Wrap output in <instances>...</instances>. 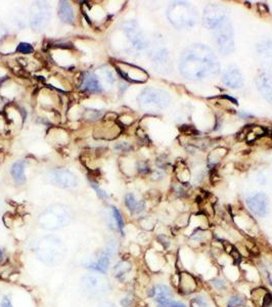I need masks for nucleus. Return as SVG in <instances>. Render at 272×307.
<instances>
[{
	"label": "nucleus",
	"mask_w": 272,
	"mask_h": 307,
	"mask_svg": "<svg viewBox=\"0 0 272 307\" xmlns=\"http://www.w3.org/2000/svg\"><path fill=\"white\" fill-rule=\"evenodd\" d=\"M11 176L17 183L23 184L26 181L25 176V163L23 161H18L11 167Z\"/></svg>",
	"instance_id": "412c9836"
},
{
	"label": "nucleus",
	"mask_w": 272,
	"mask_h": 307,
	"mask_svg": "<svg viewBox=\"0 0 272 307\" xmlns=\"http://www.w3.org/2000/svg\"><path fill=\"white\" fill-rule=\"evenodd\" d=\"M48 179L52 184L65 188L74 187L78 184L77 177L67 169L52 170L48 174Z\"/></svg>",
	"instance_id": "9d476101"
},
{
	"label": "nucleus",
	"mask_w": 272,
	"mask_h": 307,
	"mask_svg": "<svg viewBox=\"0 0 272 307\" xmlns=\"http://www.w3.org/2000/svg\"><path fill=\"white\" fill-rule=\"evenodd\" d=\"M17 51L23 54H30L33 52V46L29 43H21V44L18 46Z\"/></svg>",
	"instance_id": "bb28decb"
},
{
	"label": "nucleus",
	"mask_w": 272,
	"mask_h": 307,
	"mask_svg": "<svg viewBox=\"0 0 272 307\" xmlns=\"http://www.w3.org/2000/svg\"><path fill=\"white\" fill-rule=\"evenodd\" d=\"M211 284L213 285V287L218 290V291H223L226 289V287H227V285H226L225 281L223 279H220V277H217V279H214L212 282H211Z\"/></svg>",
	"instance_id": "cd10ccee"
},
{
	"label": "nucleus",
	"mask_w": 272,
	"mask_h": 307,
	"mask_svg": "<svg viewBox=\"0 0 272 307\" xmlns=\"http://www.w3.org/2000/svg\"><path fill=\"white\" fill-rule=\"evenodd\" d=\"M125 204L127 208L132 213H138L144 208V204L141 201H137L133 194H128L125 198Z\"/></svg>",
	"instance_id": "5701e85b"
},
{
	"label": "nucleus",
	"mask_w": 272,
	"mask_h": 307,
	"mask_svg": "<svg viewBox=\"0 0 272 307\" xmlns=\"http://www.w3.org/2000/svg\"><path fill=\"white\" fill-rule=\"evenodd\" d=\"M92 187L97 192V195H98L100 198H103V199H107V198H108L107 193H105L104 191H102V189H101L99 186H97L95 183H92Z\"/></svg>",
	"instance_id": "c85d7f7f"
},
{
	"label": "nucleus",
	"mask_w": 272,
	"mask_h": 307,
	"mask_svg": "<svg viewBox=\"0 0 272 307\" xmlns=\"http://www.w3.org/2000/svg\"><path fill=\"white\" fill-rule=\"evenodd\" d=\"M168 19L178 29L192 27L198 21V12L187 2H173L168 8Z\"/></svg>",
	"instance_id": "7ed1b4c3"
},
{
	"label": "nucleus",
	"mask_w": 272,
	"mask_h": 307,
	"mask_svg": "<svg viewBox=\"0 0 272 307\" xmlns=\"http://www.w3.org/2000/svg\"><path fill=\"white\" fill-rule=\"evenodd\" d=\"M227 18L226 10L219 4H209L206 6L203 16V24L209 29H215Z\"/></svg>",
	"instance_id": "6e6552de"
},
{
	"label": "nucleus",
	"mask_w": 272,
	"mask_h": 307,
	"mask_svg": "<svg viewBox=\"0 0 272 307\" xmlns=\"http://www.w3.org/2000/svg\"><path fill=\"white\" fill-rule=\"evenodd\" d=\"M1 307H12V304H11V301L8 297H3L2 299V302H1Z\"/></svg>",
	"instance_id": "2f4dec72"
},
{
	"label": "nucleus",
	"mask_w": 272,
	"mask_h": 307,
	"mask_svg": "<svg viewBox=\"0 0 272 307\" xmlns=\"http://www.w3.org/2000/svg\"><path fill=\"white\" fill-rule=\"evenodd\" d=\"M4 35H5V30H4V28L0 25V40H1L3 37H4Z\"/></svg>",
	"instance_id": "72a5a7b5"
},
{
	"label": "nucleus",
	"mask_w": 272,
	"mask_h": 307,
	"mask_svg": "<svg viewBox=\"0 0 272 307\" xmlns=\"http://www.w3.org/2000/svg\"><path fill=\"white\" fill-rule=\"evenodd\" d=\"M118 72L123 76L124 79L129 80L131 82H144L147 80V73L144 72L142 69L135 67L129 64H120L117 67Z\"/></svg>",
	"instance_id": "9b49d317"
},
{
	"label": "nucleus",
	"mask_w": 272,
	"mask_h": 307,
	"mask_svg": "<svg viewBox=\"0 0 272 307\" xmlns=\"http://www.w3.org/2000/svg\"><path fill=\"white\" fill-rule=\"evenodd\" d=\"M98 307H117L115 304L113 303H110V302H105V303H102L100 304Z\"/></svg>",
	"instance_id": "473e14b6"
},
{
	"label": "nucleus",
	"mask_w": 272,
	"mask_h": 307,
	"mask_svg": "<svg viewBox=\"0 0 272 307\" xmlns=\"http://www.w3.org/2000/svg\"><path fill=\"white\" fill-rule=\"evenodd\" d=\"M130 270H131V264L126 260L120 261L118 264H116V266L114 268L115 274H116V276L118 277L119 280H123V277L125 275H127V273Z\"/></svg>",
	"instance_id": "b1692460"
},
{
	"label": "nucleus",
	"mask_w": 272,
	"mask_h": 307,
	"mask_svg": "<svg viewBox=\"0 0 272 307\" xmlns=\"http://www.w3.org/2000/svg\"><path fill=\"white\" fill-rule=\"evenodd\" d=\"M256 84L260 93L272 104V76L266 72L261 73L256 78Z\"/></svg>",
	"instance_id": "2eb2a0df"
},
{
	"label": "nucleus",
	"mask_w": 272,
	"mask_h": 307,
	"mask_svg": "<svg viewBox=\"0 0 272 307\" xmlns=\"http://www.w3.org/2000/svg\"><path fill=\"white\" fill-rule=\"evenodd\" d=\"M138 101L142 110L146 112H157L169 105L170 96L164 90L148 87L140 93Z\"/></svg>",
	"instance_id": "39448f33"
},
{
	"label": "nucleus",
	"mask_w": 272,
	"mask_h": 307,
	"mask_svg": "<svg viewBox=\"0 0 272 307\" xmlns=\"http://www.w3.org/2000/svg\"><path fill=\"white\" fill-rule=\"evenodd\" d=\"M0 208H1V206H0Z\"/></svg>",
	"instance_id": "c9c22d12"
},
{
	"label": "nucleus",
	"mask_w": 272,
	"mask_h": 307,
	"mask_svg": "<svg viewBox=\"0 0 272 307\" xmlns=\"http://www.w3.org/2000/svg\"><path fill=\"white\" fill-rule=\"evenodd\" d=\"M111 254L108 251H104L100 253L95 259H93L91 262H89L86 264L88 268L93 269L95 271H98L100 273H107L110 267V261H111Z\"/></svg>",
	"instance_id": "f3484780"
},
{
	"label": "nucleus",
	"mask_w": 272,
	"mask_h": 307,
	"mask_svg": "<svg viewBox=\"0 0 272 307\" xmlns=\"http://www.w3.org/2000/svg\"><path fill=\"white\" fill-rule=\"evenodd\" d=\"M72 215L70 210L62 206V205H54L47 208L39 215V224L46 229H58L66 226L70 223Z\"/></svg>",
	"instance_id": "20e7f679"
},
{
	"label": "nucleus",
	"mask_w": 272,
	"mask_h": 307,
	"mask_svg": "<svg viewBox=\"0 0 272 307\" xmlns=\"http://www.w3.org/2000/svg\"><path fill=\"white\" fill-rule=\"evenodd\" d=\"M148 296L155 298V297H172L173 291L166 285L158 284L155 285L148 292Z\"/></svg>",
	"instance_id": "4be33fe9"
},
{
	"label": "nucleus",
	"mask_w": 272,
	"mask_h": 307,
	"mask_svg": "<svg viewBox=\"0 0 272 307\" xmlns=\"http://www.w3.org/2000/svg\"><path fill=\"white\" fill-rule=\"evenodd\" d=\"M3 260H4V251L0 249V263H2Z\"/></svg>",
	"instance_id": "f704fd0d"
},
{
	"label": "nucleus",
	"mask_w": 272,
	"mask_h": 307,
	"mask_svg": "<svg viewBox=\"0 0 272 307\" xmlns=\"http://www.w3.org/2000/svg\"><path fill=\"white\" fill-rule=\"evenodd\" d=\"M124 31L136 49H143L147 46L146 39L143 37L139 28L135 22H126L123 25Z\"/></svg>",
	"instance_id": "f8f14e48"
},
{
	"label": "nucleus",
	"mask_w": 272,
	"mask_h": 307,
	"mask_svg": "<svg viewBox=\"0 0 272 307\" xmlns=\"http://www.w3.org/2000/svg\"><path fill=\"white\" fill-rule=\"evenodd\" d=\"M81 288L90 298H98L107 295L111 290L110 283L105 277L94 274L83 276L81 279Z\"/></svg>",
	"instance_id": "423d86ee"
},
{
	"label": "nucleus",
	"mask_w": 272,
	"mask_h": 307,
	"mask_svg": "<svg viewBox=\"0 0 272 307\" xmlns=\"http://www.w3.org/2000/svg\"><path fill=\"white\" fill-rule=\"evenodd\" d=\"M81 86L82 89L87 92L96 93L102 91V87L99 83V80L94 74H92V73H86V74H84Z\"/></svg>",
	"instance_id": "a211bd4d"
},
{
	"label": "nucleus",
	"mask_w": 272,
	"mask_h": 307,
	"mask_svg": "<svg viewBox=\"0 0 272 307\" xmlns=\"http://www.w3.org/2000/svg\"><path fill=\"white\" fill-rule=\"evenodd\" d=\"M177 288L182 294H191L198 289V282L192 274L188 272H181L178 275Z\"/></svg>",
	"instance_id": "4468645a"
},
{
	"label": "nucleus",
	"mask_w": 272,
	"mask_h": 307,
	"mask_svg": "<svg viewBox=\"0 0 272 307\" xmlns=\"http://www.w3.org/2000/svg\"><path fill=\"white\" fill-rule=\"evenodd\" d=\"M268 198L265 194L259 193L247 199L249 209L257 216L264 217L268 212Z\"/></svg>",
	"instance_id": "ddd939ff"
},
{
	"label": "nucleus",
	"mask_w": 272,
	"mask_h": 307,
	"mask_svg": "<svg viewBox=\"0 0 272 307\" xmlns=\"http://www.w3.org/2000/svg\"><path fill=\"white\" fill-rule=\"evenodd\" d=\"M50 18V9L47 4L38 2L33 4L31 7V16H30V23L34 30H42L46 26Z\"/></svg>",
	"instance_id": "1a4fd4ad"
},
{
	"label": "nucleus",
	"mask_w": 272,
	"mask_h": 307,
	"mask_svg": "<svg viewBox=\"0 0 272 307\" xmlns=\"http://www.w3.org/2000/svg\"><path fill=\"white\" fill-rule=\"evenodd\" d=\"M152 58L155 64L158 65V67H161L163 69H167V65L169 64V55L167 52V49L162 46H157L154 48L152 52Z\"/></svg>",
	"instance_id": "6ab92c4d"
},
{
	"label": "nucleus",
	"mask_w": 272,
	"mask_h": 307,
	"mask_svg": "<svg viewBox=\"0 0 272 307\" xmlns=\"http://www.w3.org/2000/svg\"><path fill=\"white\" fill-rule=\"evenodd\" d=\"M58 17L64 23L73 24L75 21V13L72 5L68 1H60L58 6Z\"/></svg>",
	"instance_id": "aec40b11"
},
{
	"label": "nucleus",
	"mask_w": 272,
	"mask_h": 307,
	"mask_svg": "<svg viewBox=\"0 0 272 307\" xmlns=\"http://www.w3.org/2000/svg\"><path fill=\"white\" fill-rule=\"evenodd\" d=\"M179 69L181 74L190 80H202L216 76L220 66L217 57L208 46L195 44L181 55Z\"/></svg>",
	"instance_id": "f257e3e1"
},
{
	"label": "nucleus",
	"mask_w": 272,
	"mask_h": 307,
	"mask_svg": "<svg viewBox=\"0 0 272 307\" xmlns=\"http://www.w3.org/2000/svg\"><path fill=\"white\" fill-rule=\"evenodd\" d=\"M222 81L226 86L230 87V88H238L244 83V79L243 76H241L240 71L235 67H230L224 73Z\"/></svg>",
	"instance_id": "dca6fc26"
},
{
	"label": "nucleus",
	"mask_w": 272,
	"mask_h": 307,
	"mask_svg": "<svg viewBox=\"0 0 272 307\" xmlns=\"http://www.w3.org/2000/svg\"><path fill=\"white\" fill-rule=\"evenodd\" d=\"M246 305V300L240 295H232L228 299L227 307H244Z\"/></svg>",
	"instance_id": "a878e982"
},
{
	"label": "nucleus",
	"mask_w": 272,
	"mask_h": 307,
	"mask_svg": "<svg viewBox=\"0 0 272 307\" xmlns=\"http://www.w3.org/2000/svg\"><path fill=\"white\" fill-rule=\"evenodd\" d=\"M121 304H122L124 307H130L133 304V299L130 297H126L122 301H121Z\"/></svg>",
	"instance_id": "7c9ffc66"
},
{
	"label": "nucleus",
	"mask_w": 272,
	"mask_h": 307,
	"mask_svg": "<svg viewBox=\"0 0 272 307\" xmlns=\"http://www.w3.org/2000/svg\"><path fill=\"white\" fill-rule=\"evenodd\" d=\"M36 253L38 258L47 265H55L65 256V247L58 238L49 236L39 240Z\"/></svg>",
	"instance_id": "f03ea898"
},
{
	"label": "nucleus",
	"mask_w": 272,
	"mask_h": 307,
	"mask_svg": "<svg viewBox=\"0 0 272 307\" xmlns=\"http://www.w3.org/2000/svg\"><path fill=\"white\" fill-rule=\"evenodd\" d=\"M112 213H113V217L116 220V223H117V226L121 232V235H124V220H123V217L122 215H121L120 211L116 208V207H112Z\"/></svg>",
	"instance_id": "393cba45"
},
{
	"label": "nucleus",
	"mask_w": 272,
	"mask_h": 307,
	"mask_svg": "<svg viewBox=\"0 0 272 307\" xmlns=\"http://www.w3.org/2000/svg\"><path fill=\"white\" fill-rule=\"evenodd\" d=\"M215 40L217 47L222 54H229L233 51L234 40L230 22L226 19L215 29Z\"/></svg>",
	"instance_id": "0eeeda50"
},
{
	"label": "nucleus",
	"mask_w": 272,
	"mask_h": 307,
	"mask_svg": "<svg viewBox=\"0 0 272 307\" xmlns=\"http://www.w3.org/2000/svg\"><path fill=\"white\" fill-rule=\"evenodd\" d=\"M116 149L119 150V151H128L130 150V145L126 142H119L117 145H116Z\"/></svg>",
	"instance_id": "c756f323"
}]
</instances>
